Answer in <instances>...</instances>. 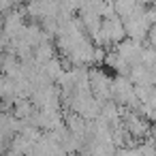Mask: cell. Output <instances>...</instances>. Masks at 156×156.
I'll return each instance as SVG.
<instances>
[{
	"mask_svg": "<svg viewBox=\"0 0 156 156\" xmlns=\"http://www.w3.org/2000/svg\"><path fill=\"white\" fill-rule=\"evenodd\" d=\"M13 5H20V2H26V0H11Z\"/></svg>",
	"mask_w": 156,
	"mask_h": 156,
	"instance_id": "3",
	"label": "cell"
},
{
	"mask_svg": "<svg viewBox=\"0 0 156 156\" xmlns=\"http://www.w3.org/2000/svg\"><path fill=\"white\" fill-rule=\"evenodd\" d=\"M43 64H45V77H47V79H58V77L62 75V64H60V60H56L54 56H51L49 60H45Z\"/></svg>",
	"mask_w": 156,
	"mask_h": 156,
	"instance_id": "1",
	"label": "cell"
},
{
	"mask_svg": "<svg viewBox=\"0 0 156 156\" xmlns=\"http://www.w3.org/2000/svg\"><path fill=\"white\" fill-rule=\"evenodd\" d=\"M32 113V103L30 101H17L15 103V115L17 118H28Z\"/></svg>",
	"mask_w": 156,
	"mask_h": 156,
	"instance_id": "2",
	"label": "cell"
}]
</instances>
